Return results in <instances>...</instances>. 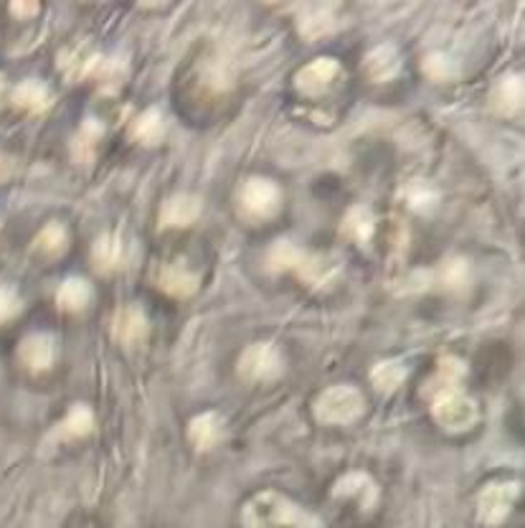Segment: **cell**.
Here are the masks:
<instances>
[{"label": "cell", "instance_id": "cell-1", "mask_svg": "<svg viewBox=\"0 0 525 528\" xmlns=\"http://www.w3.org/2000/svg\"><path fill=\"white\" fill-rule=\"evenodd\" d=\"M243 528H320V521L274 490L259 493L243 505Z\"/></svg>", "mask_w": 525, "mask_h": 528}, {"label": "cell", "instance_id": "cell-2", "mask_svg": "<svg viewBox=\"0 0 525 528\" xmlns=\"http://www.w3.org/2000/svg\"><path fill=\"white\" fill-rule=\"evenodd\" d=\"M363 394L356 387H330L315 401V417L322 425H350L363 414Z\"/></svg>", "mask_w": 525, "mask_h": 528}, {"label": "cell", "instance_id": "cell-3", "mask_svg": "<svg viewBox=\"0 0 525 528\" xmlns=\"http://www.w3.org/2000/svg\"><path fill=\"white\" fill-rule=\"evenodd\" d=\"M432 414L449 432H464L477 422V404L462 389H447L432 401Z\"/></svg>", "mask_w": 525, "mask_h": 528}, {"label": "cell", "instance_id": "cell-4", "mask_svg": "<svg viewBox=\"0 0 525 528\" xmlns=\"http://www.w3.org/2000/svg\"><path fill=\"white\" fill-rule=\"evenodd\" d=\"M280 201H282V194H280L277 183L262 178V176L249 178L239 191V204L249 219H270L277 214Z\"/></svg>", "mask_w": 525, "mask_h": 528}, {"label": "cell", "instance_id": "cell-5", "mask_svg": "<svg viewBox=\"0 0 525 528\" xmlns=\"http://www.w3.org/2000/svg\"><path fill=\"white\" fill-rule=\"evenodd\" d=\"M284 359L280 348L272 343H254L242 353L239 359V376L246 381H272L282 376Z\"/></svg>", "mask_w": 525, "mask_h": 528}, {"label": "cell", "instance_id": "cell-6", "mask_svg": "<svg viewBox=\"0 0 525 528\" xmlns=\"http://www.w3.org/2000/svg\"><path fill=\"white\" fill-rule=\"evenodd\" d=\"M520 493L518 483H490L477 498V511L487 526H500L512 511V503Z\"/></svg>", "mask_w": 525, "mask_h": 528}, {"label": "cell", "instance_id": "cell-7", "mask_svg": "<svg viewBox=\"0 0 525 528\" xmlns=\"http://www.w3.org/2000/svg\"><path fill=\"white\" fill-rule=\"evenodd\" d=\"M338 72H340V64L335 59H328V56L325 59H315V62L302 66L295 74L297 90L302 91V94H310V97H318V94H322L333 84Z\"/></svg>", "mask_w": 525, "mask_h": 528}, {"label": "cell", "instance_id": "cell-8", "mask_svg": "<svg viewBox=\"0 0 525 528\" xmlns=\"http://www.w3.org/2000/svg\"><path fill=\"white\" fill-rule=\"evenodd\" d=\"M18 359L28 371H46L56 361V341L49 333H31L18 346Z\"/></svg>", "mask_w": 525, "mask_h": 528}, {"label": "cell", "instance_id": "cell-9", "mask_svg": "<svg viewBox=\"0 0 525 528\" xmlns=\"http://www.w3.org/2000/svg\"><path fill=\"white\" fill-rule=\"evenodd\" d=\"M112 335L117 343L122 346H138L145 341L148 335V318L138 305H128V308L117 310L115 321H112Z\"/></svg>", "mask_w": 525, "mask_h": 528}, {"label": "cell", "instance_id": "cell-10", "mask_svg": "<svg viewBox=\"0 0 525 528\" xmlns=\"http://www.w3.org/2000/svg\"><path fill=\"white\" fill-rule=\"evenodd\" d=\"M100 62L102 59L87 43H74V46H69V49L59 53V69H62V74L69 82H79V79L90 77L91 72H97Z\"/></svg>", "mask_w": 525, "mask_h": 528}, {"label": "cell", "instance_id": "cell-11", "mask_svg": "<svg viewBox=\"0 0 525 528\" xmlns=\"http://www.w3.org/2000/svg\"><path fill=\"white\" fill-rule=\"evenodd\" d=\"M224 435H226V427H224V419L216 412L198 414L188 425V439L193 442V447L201 452L214 450L224 439Z\"/></svg>", "mask_w": 525, "mask_h": 528}, {"label": "cell", "instance_id": "cell-12", "mask_svg": "<svg viewBox=\"0 0 525 528\" xmlns=\"http://www.w3.org/2000/svg\"><path fill=\"white\" fill-rule=\"evenodd\" d=\"M335 495L338 498H356L360 503V508H373L378 501V488L373 483L371 475L366 473H348L338 483H335Z\"/></svg>", "mask_w": 525, "mask_h": 528}, {"label": "cell", "instance_id": "cell-13", "mask_svg": "<svg viewBox=\"0 0 525 528\" xmlns=\"http://www.w3.org/2000/svg\"><path fill=\"white\" fill-rule=\"evenodd\" d=\"M201 216V198L191 194H178L167 198L160 208V224L163 226H188Z\"/></svg>", "mask_w": 525, "mask_h": 528}, {"label": "cell", "instance_id": "cell-14", "mask_svg": "<svg viewBox=\"0 0 525 528\" xmlns=\"http://www.w3.org/2000/svg\"><path fill=\"white\" fill-rule=\"evenodd\" d=\"M490 104L500 115H515L520 110V104H523V77L508 74V77L500 79L498 84L492 87Z\"/></svg>", "mask_w": 525, "mask_h": 528}, {"label": "cell", "instance_id": "cell-15", "mask_svg": "<svg viewBox=\"0 0 525 528\" xmlns=\"http://www.w3.org/2000/svg\"><path fill=\"white\" fill-rule=\"evenodd\" d=\"M53 102V94L52 90L39 82V79H26V82H21L18 87L14 90V104L15 107H21V110H26V112H33V115H39V112H46Z\"/></svg>", "mask_w": 525, "mask_h": 528}, {"label": "cell", "instance_id": "cell-16", "mask_svg": "<svg viewBox=\"0 0 525 528\" xmlns=\"http://www.w3.org/2000/svg\"><path fill=\"white\" fill-rule=\"evenodd\" d=\"M398 66H401V59H398V52L394 46H378V49H373L368 56H366V62H363V72H366V77L371 79V82H388V79H394L398 74Z\"/></svg>", "mask_w": 525, "mask_h": 528}, {"label": "cell", "instance_id": "cell-17", "mask_svg": "<svg viewBox=\"0 0 525 528\" xmlns=\"http://www.w3.org/2000/svg\"><path fill=\"white\" fill-rule=\"evenodd\" d=\"M125 257V245L119 239V234H104L91 246V262L100 272H112L122 264Z\"/></svg>", "mask_w": 525, "mask_h": 528}, {"label": "cell", "instance_id": "cell-18", "mask_svg": "<svg viewBox=\"0 0 525 528\" xmlns=\"http://www.w3.org/2000/svg\"><path fill=\"white\" fill-rule=\"evenodd\" d=\"M158 284H160V290H166L167 295L188 297L196 293L198 277L191 270L180 267V264H166L158 274Z\"/></svg>", "mask_w": 525, "mask_h": 528}, {"label": "cell", "instance_id": "cell-19", "mask_svg": "<svg viewBox=\"0 0 525 528\" xmlns=\"http://www.w3.org/2000/svg\"><path fill=\"white\" fill-rule=\"evenodd\" d=\"M129 138L135 142H140V145L153 148V145H158L166 138V120H163V115L158 110H148V112H142L129 125Z\"/></svg>", "mask_w": 525, "mask_h": 528}, {"label": "cell", "instance_id": "cell-20", "mask_svg": "<svg viewBox=\"0 0 525 528\" xmlns=\"http://www.w3.org/2000/svg\"><path fill=\"white\" fill-rule=\"evenodd\" d=\"M373 226H376V219H373L371 208L360 206V204L350 208L343 219V234L356 245H368V239L373 236Z\"/></svg>", "mask_w": 525, "mask_h": 528}, {"label": "cell", "instance_id": "cell-21", "mask_svg": "<svg viewBox=\"0 0 525 528\" xmlns=\"http://www.w3.org/2000/svg\"><path fill=\"white\" fill-rule=\"evenodd\" d=\"M91 300V287L87 280H81V277H69L62 287H59V293H56V302H59V308L66 310V312H79V310H84L90 305Z\"/></svg>", "mask_w": 525, "mask_h": 528}, {"label": "cell", "instance_id": "cell-22", "mask_svg": "<svg viewBox=\"0 0 525 528\" xmlns=\"http://www.w3.org/2000/svg\"><path fill=\"white\" fill-rule=\"evenodd\" d=\"M333 28V8L330 5H308L300 15V31L305 39H320Z\"/></svg>", "mask_w": 525, "mask_h": 528}, {"label": "cell", "instance_id": "cell-23", "mask_svg": "<svg viewBox=\"0 0 525 528\" xmlns=\"http://www.w3.org/2000/svg\"><path fill=\"white\" fill-rule=\"evenodd\" d=\"M464 374H467V369H464V363H462L460 359H454V356L442 359L436 376L426 384V394L436 397V394H442V391H447V389H460V381Z\"/></svg>", "mask_w": 525, "mask_h": 528}, {"label": "cell", "instance_id": "cell-24", "mask_svg": "<svg viewBox=\"0 0 525 528\" xmlns=\"http://www.w3.org/2000/svg\"><path fill=\"white\" fill-rule=\"evenodd\" d=\"M91 429H94V414L90 412V407L77 404V407H72V412L66 414V419L59 425L56 435L62 439H79L90 435Z\"/></svg>", "mask_w": 525, "mask_h": 528}, {"label": "cell", "instance_id": "cell-25", "mask_svg": "<svg viewBox=\"0 0 525 528\" xmlns=\"http://www.w3.org/2000/svg\"><path fill=\"white\" fill-rule=\"evenodd\" d=\"M404 379H406V366L401 361H381L376 363L371 371L373 387L378 389V391H384V394L396 391L404 384Z\"/></svg>", "mask_w": 525, "mask_h": 528}, {"label": "cell", "instance_id": "cell-26", "mask_svg": "<svg viewBox=\"0 0 525 528\" xmlns=\"http://www.w3.org/2000/svg\"><path fill=\"white\" fill-rule=\"evenodd\" d=\"M66 245H69V234H66L64 226H62V224H56V221H52L49 226H43V229L39 232V236H36V242H33L36 252H41L43 257H49V259L64 254Z\"/></svg>", "mask_w": 525, "mask_h": 528}, {"label": "cell", "instance_id": "cell-27", "mask_svg": "<svg viewBox=\"0 0 525 528\" xmlns=\"http://www.w3.org/2000/svg\"><path fill=\"white\" fill-rule=\"evenodd\" d=\"M300 259H302V252H300L292 242L280 239V242H274V245H272L270 254H267V267H270L272 272L297 270Z\"/></svg>", "mask_w": 525, "mask_h": 528}, {"label": "cell", "instance_id": "cell-28", "mask_svg": "<svg viewBox=\"0 0 525 528\" xmlns=\"http://www.w3.org/2000/svg\"><path fill=\"white\" fill-rule=\"evenodd\" d=\"M424 74L434 82H449V79L457 77V64L449 59L447 53H429L424 59Z\"/></svg>", "mask_w": 525, "mask_h": 528}, {"label": "cell", "instance_id": "cell-29", "mask_svg": "<svg viewBox=\"0 0 525 528\" xmlns=\"http://www.w3.org/2000/svg\"><path fill=\"white\" fill-rule=\"evenodd\" d=\"M104 130L100 128V122H94V120H87L84 122V128L79 132V138L74 140V155H77L79 160H90L91 155H94V145L97 140L102 138Z\"/></svg>", "mask_w": 525, "mask_h": 528}, {"label": "cell", "instance_id": "cell-30", "mask_svg": "<svg viewBox=\"0 0 525 528\" xmlns=\"http://www.w3.org/2000/svg\"><path fill=\"white\" fill-rule=\"evenodd\" d=\"M404 196L409 201V206L414 211H432L436 204V194L429 188V183L424 181H414L404 188Z\"/></svg>", "mask_w": 525, "mask_h": 528}, {"label": "cell", "instance_id": "cell-31", "mask_svg": "<svg viewBox=\"0 0 525 528\" xmlns=\"http://www.w3.org/2000/svg\"><path fill=\"white\" fill-rule=\"evenodd\" d=\"M24 310V300L11 284H0V322L11 321Z\"/></svg>", "mask_w": 525, "mask_h": 528}, {"label": "cell", "instance_id": "cell-32", "mask_svg": "<svg viewBox=\"0 0 525 528\" xmlns=\"http://www.w3.org/2000/svg\"><path fill=\"white\" fill-rule=\"evenodd\" d=\"M444 283L449 287H454V290L464 287V284L470 283V264L464 259H452V262H447V267H444Z\"/></svg>", "mask_w": 525, "mask_h": 528}, {"label": "cell", "instance_id": "cell-33", "mask_svg": "<svg viewBox=\"0 0 525 528\" xmlns=\"http://www.w3.org/2000/svg\"><path fill=\"white\" fill-rule=\"evenodd\" d=\"M39 3H11V14L15 18H33V15H39Z\"/></svg>", "mask_w": 525, "mask_h": 528}, {"label": "cell", "instance_id": "cell-34", "mask_svg": "<svg viewBox=\"0 0 525 528\" xmlns=\"http://www.w3.org/2000/svg\"><path fill=\"white\" fill-rule=\"evenodd\" d=\"M3 91H5V77L0 74V100H3Z\"/></svg>", "mask_w": 525, "mask_h": 528}, {"label": "cell", "instance_id": "cell-35", "mask_svg": "<svg viewBox=\"0 0 525 528\" xmlns=\"http://www.w3.org/2000/svg\"><path fill=\"white\" fill-rule=\"evenodd\" d=\"M0 226H3V219H0Z\"/></svg>", "mask_w": 525, "mask_h": 528}]
</instances>
